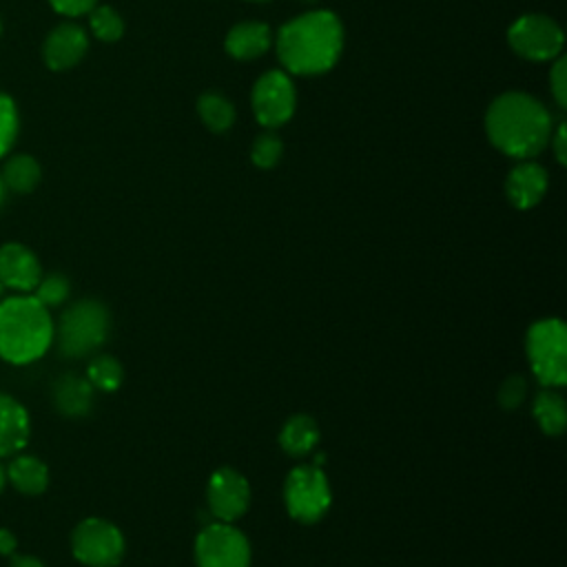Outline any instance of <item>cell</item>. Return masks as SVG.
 I'll list each match as a JSON object with an SVG mask.
<instances>
[{"mask_svg":"<svg viewBox=\"0 0 567 567\" xmlns=\"http://www.w3.org/2000/svg\"><path fill=\"white\" fill-rule=\"evenodd\" d=\"M272 42V33L270 27L264 22H255V20H246L235 24L228 33H226V53L235 60H255L259 55H264L268 51Z\"/></svg>","mask_w":567,"mask_h":567,"instance_id":"obj_17","label":"cell"},{"mask_svg":"<svg viewBox=\"0 0 567 567\" xmlns=\"http://www.w3.org/2000/svg\"><path fill=\"white\" fill-rule=\"evenodd\" d=\"M321 430L310 414H292L279 430V445L290 456H303L319 445Z\"/></svg>","mask_w":567,"mask_h":567,"instance_id":"obj_19","label":"cell"},{"mask_svg":"<svg viewBox=\"0 0 567 567\" xmlns=\"http://www.w3.org/2000/svg\"><path fill=\"white\" fill-rule=\"evenodd\" d=\"M9 558H11L9 567H44V563L31 554H13Z\"/></svg>","mask_w":567,"mask_h":567,"instance_id":"obj_33","label":"cell"},{"mask_svg":"<svg viewBox=\"0 0 567 567\" xmlns=\"http://www.w3.org/2000/svg\"><path fill=\"white\" fill-rule=\"evenodd\" d=\"M299 2H306V4H315V2H319V0H299Z\"/></svg>","mask_w":567,"mask_h":567,"instance_id":"obj_36","label":"cell"},{"mask_svg":"<svg viewBox=\"0 0 567 567\" xmlns=\"http://www.w3.org/2000/svg\"><path fill=\"white\" fill-rule=\"evenodd\" d=\"M525 354L538 383L545 388L567 383V328L560 319L534 321L525 334Z\"/></svg>","mask_w":567,"mask_h":567,"instance_id":"obj_5","label":"cell"},{"mask_svg":"<svg viewBox=\"0 0 567 567\" xmlns=\"http://www.w3.org/2000/svg\"><path fill=\"white\" fill-rule=\"evenodd\" d=\"M89 49V38L84 29L75 22H62L58 24L49 38L44 40V62L53 71H64L75 66Z\"/></svg>","mask_w":567,"mask_h":567,"instance_id":"obj_13","label":"cell"},{"mask_svg":"<svg viewBox=\"0 0 567 567\" xmlns=\"http://www.w3.org/2000/svg\"><path fill=\"white\" fill-rule=\"evenodd\" d=\"M4 193H7V188H4V182H2V177H0V206H2V202H4Z\"/></svg>","mask_w":567,"mask_h":567,"instance_id":"obj_35","label":"cell"},{"mask_svg":"<svg viewBox=\"0 0 567 567\" xmlns=\"http://www.w3.org/2000/svg\"><path fill=\"white\" fill-rule=\"evenodd\" d=\"M71 551L86 567H117L124 558L126 540L115 523L89 516L73 527Z\"/></svg>","mask_w":567,"mask_h":567,"instance_id":"obj_7","label":"cell"},{"mask_svg":"<svg viewBox=\"0 0 567 567\" xmlns=\"http://www.w3.org/2000/svg\"><path fill=\"white\" fill-rule=\"evenodd\" d=\"M197 113L204 126L213 133H224L235 124V106L217 91H206L197 100Z\"/></svg>","mask_w":567,"mask_h":567,"instance_id":"obj_21","label":"cell"},{"mask_svg":"<svg viewBox=\"0 0 567 567\" xmlns=\"http://www.w3.org/2000/svg\"><path fill=\"white\" fill-rule=\"evenodd\" d=\"M55 323L47 306L33 295L20 292L0 299V359L27 365L44 357L53 346Z\"/></svg>","mask_w":567,"mask_h":567,"instance_id":"obj_3","label":"cell"},{"mask_svg":"<svg viewBox=\"0 0 567 567\" xmlns=\"http://www.w3.org/2000/svg\"><path fill=\"white\" fill-rule=\"evenodd\" d=\"M42 277L35 252L18 241L0 246V284L16 292H33Z\"/></svg>","mask_w":567,"mask_h":567,"instance_id":"obj_12","label":"cell"},{"mask_svg":"<svg viewBox=\"0 0 567 567\" xmlns=\"http://www.w3.org/2000/svg\"><path fill=\"white\" fill-rule=\"evenodd\" d=\"M111 312L97 299H80L62 315L53 332L58 350L66 359H82L93 354L109 337Z\"/></svg>","mask_w":567,"mask_h":567,"instance_id":"obj_4","label":"cell"},{"mask_svg":"<svg viewBox=\"0 0 567 567\" xmlns=\"http://www.w3.org/2000/svg\"><path fill=\"white\" fill-rule=\"evenodd\" d=\"M525 396H527V381H525L520 374L507 377V379L501 383L498 394H496L501 408H505V410L518 408V405L525 401Z\"/></svg>","mask_w":567,"mask_h":567,"instance_id":"obj_28","label":"cell"},{"mask_svg":"<svg viewBox=\"0 0 567 567\" xmlns=\"http://www.w3.org/2000/svg\"><path fill=\"white\" fill-rule=\"evenodd\" d=\"M7 470V481L16 492L38 496L49 487V467L33 454H13Z\"/></svg>","mask_w":567,"mask_h":567,"instance_id":"obj_18","label":"cell"},{"mask_svg":"<svg viewBox=\"0 0 567 567\" xmlns=\"http://www.w3.org/2000/svg\"><path fill=\"white\" fill-rule=\"evenodd\" d=\"M0 31H2V24H0Z\"/></svg>","mask_w":567,"mask_h":567,"instance_id":"obj_39","label":"cell"},{"mask_svg":"<svg viewBox=\"0 0 567 567\" xmlns=\"http://www.w3.org/2000/svg\"><path fill=\"white\" fill-rule=\"evenodd\" d=\"M18 135V109L13 100L0 93V157L9 153Z\"/></svg>","mask_w":567,"mask_h":567,"instance_id":"obj_26","label":"cell"},{"mask_svg":"<svg viewBox=\"0 0 567 567\" xmlns=\"http://www.w3.org/2000/svg\"><path fill=\"white\" fill-rule=\"evenodd\" d=\"M2 297H4V286L0 284V299H2Z\"/></svg>","mask_w":567,"mask_h":567,"instance_id":"obj_37","label":"cell"},{"mask_svg":"<svg viewBox=\"0 0 567 567\" xmlns=\"http://www.w3.org/2000/svg\"><path fill=\"white\" fill-rule=\"evenodd\" d=\"M250 102L257 122L264 128H277L292 117L297 95L290 78L284 71H268L255 82Z\"/></svg>","mask_w":567,"mask_h":567,"instance_id":"obj_10","label":"cell"},{"mask_svg":"<svg viewBox=\"0 0 567 567\" xmlns=\"http://www.w3.org/2000/svg\"><path fill=\"white\" fill-rule=\"evenodd\" d=\"M343 49V27L332 11L319 9L286 22L277 33V55L286 71L319 75L330 71Z\"/></svg>","mask_w":567,"mask_h":567,"instance_id":"obj_2","label":"cell"},{"mask_svg":"<svg viewBox=\"0 0 567 567\" xmlns=\"http://www.w3.org/2000/svg\"><path fill=\"white\" fill-rule=\"evenodd\" d=\"M93 396H95V390L89 383V379L73 374V372L58 377L53 383V390H51L55 410L69 419L86 416L93 408Z\"/></svg>","mask_w":567,"mask_h":567,"instance_id":"obj_16","label":"cell"},{"mask_svg":"<svg viewBox=\"0 0 567 567\" xmlns=\"http://www.w3.org/2000/svg\"><path fill=\"white\" fill-rule=\"evenodd\" d=\"M51 7L62 13V16H82V13H89L97 0H49Z\"/></svg>","mask_w":567,"mask_h":567,"instance_id":"obj_30","label":"cell"},{"mask_svg":"<svg viewBox=\"0 0 567 567\" xmlns=\"http://www.w3.org/2000/svg\"><path fill=\"white\" fill-rule=\"evenodd\" d=\"M565 35L563 29L540 13H525L507 29L509 49L532 62H547L558 58Z\"/></svg>","mask_w":567,"mask_h":567,"instance_id":"obj_9","label":"cell"},{"mask_svg":"<svg viewBox=\"0 0 567 567\" xmlns=\"http://www.w3.org/2000/svg\"><path fill=\"white\" fill-rule=\"evenodd\" d=\"M18 549V538L11 529L0 527V556H13Z\"/></svg>","mask_w":567,"mask_h":567,"instance_id":"obj_32","label":"cell"},{"mask_svg":"<svg viewBox=\"0 0 567 567\" xmlns=\"http://www.w3.org/2000/svg\"><path fill=\"white\" fill-rule=\"evenodd\" d=\"M89 13H91V18H89L91 31L97 40L115 42V40L122 38L124 22H122V16L113 7H106V4L93 7Z\"/></svg>","mask_w":567,"mask_h":567,"instance_id":"obj_24","label":"cell"},{"mask_svg":"<svg viewBox=\"0 0 567 567\" xmlns=\"http://www.w3.org/2000/svg\"><path fill=\"white\" fill-rule=\"evenodd\" d=\"M31 434L27 408L11 394L0 392V458L24 450Z\"/></svg>","mask_w":567,"mask_h":567,"instance_id":"obj_15","label":"cell"},{"mask_svg":"<svg viewBox=\"0 0 567 567\" xmlns=\"http://www.w3.org/2000/svg\"><path fill=\"white\" fill-rule=\"evenodd\" d=\"M206 505L215 520L235 523L250 507V483L235 467H219L206 483Z\"/></svg>","mask_w":567,"mask_h":567,"instance_id":"obj_11","label":"cell"},{"mask_svg":"<svg viewBox=\"0 0 567 567\" xmlns=\"http://www.w3.org/2000/svg\"><path fill=\"white\" fill-rule=\"evenodd\" d=\"M281 140L275 133H264L255 140L250 148V159L257 168H272L281 157Z\"/></svg>","mask_w":567,"mask_h":567,"instance_id":"obj_27","label":"cell"},{"mask_svg":"<svg viewBox=\"0 0 567 567\" xmlns=\"http://www.w3.org/2000/svg\"><path fill=\"white\" fill-rule=\"evenodd\" d=\"M284 503L288 514L303 525L321 520L332 503L330 483L319 465H297L284 483Z\"/></svg>","mask_w":567,"mask_h":567,"instance_id":"obj_6","label":"cell"},{"mask_svg":"<svg viewBox=\"0 0 567 567\" xmlns=\"http://www.w3.org/2000/svg\"><path fill=\"white\" fill-rule=\"evenodd\" d=\"M532 414L538 423V427L547 434V436H558L563 434L565 425H567V405L565 399L554 390V388H545L534 396L532 403Z\"/></svg>","mask_w":567,"mask_h":567,"instance_id":"obj_20","label":"cell"},{"mask_svg":"<svg viewBox=\"0 0 567 567\" xmlns=\"http://www.w3.org/2000/svg\"><path fill=\"white\" fill-rule=\"evenodd\" d=\"M547 173L540 164L523 159L516 164L505 179V195L514 208H534L547 193Z\"/></svg>","mask_w":567,"mask_h":567,"instance_id":"obj_14","label":"cell"},{"mask_svg":"<svg viewBox=\"0 0 567 567\" xmlns=\"http://www.w3.org/2000/svg\"><path fill=\"white\" fill-rule=\"evenodd\" d=\"M485 131L501 153L532 159L549 144L551 115L536 97L523 91H507L489 104Z\"/></svg>","mask_w":567,"mask_h":567,"instance_id":"obj_1","label":"cell"},{"mask_svg":"<svg viewBox=\"0 0 567 567\" xmlns=\"http://www.w3.org/2000/svg\"><path fill=\"white\" fill-rule=\"evenodd\" d=\"M549 142H551V148H554L556 162H558V164H565V162H567V137H565V124H558V126H556V131L549 135Z\"/></svg>","mask_w":567,"mask_h":567,"instance_id":"obj_31","label":"cell"},{"mask_svg":"<svg viewBox=\"0 0 567 567\" xmlns=\"http://www.w3.org/2000/svg\"><path fill=\"white\" fill-rule=\"evenodd\" d=\"M86 379L93 385V390L102 392H115L122 385L124 370L122 363L111 354H97L91 359L86 368Z\"/></svg>","mask_w":567,"mask_h":567,"instance_id":"obj_23","label":"cell"},{"mask_svg":"<svg viewBox=\"0 0 567 567\" xmlns=\"http://www.w3.org/2000/svg\"><path fill=\"white\" fill-rule=\"evenodd\" d=\"M71 292V281L62 275V272H49V275H42L38 286L33 288V297L47 306V308H55L60 303L66 301Z\"/></svg>","mask_w":567,"mask_h":567,"instance_id":"obj_25","label":"cell"},{"mask_svg":"<svg viewBox=\"0 0 567 567\" xmlns=\"http://www.w3.org/2000/svg\"><path fill=\"white\" fill-rule=\"evenodd\" d=\"M40 164L31 155H16L2 168L4 188L13 193H31L40 182Z\"/></svg>","mask_w":567,"mask_h":567,"instance_id":"obj_22","label":"cell"},{"mask_svg":"<svg viewBox=\"0 0 567 567\" xmlns=\"http://www.w3.org/2000/svg\"><path fill=\"white\" fill-rule=\"evenodd\" d=\"M197 567H250V543L233 523L210 520L195 538Z\"/></svg>","mask_w":567,"mask_h":567,"instance_id":"obj_8","label":"cell"},{"mask_svg":"<svg viewBox=\"0 0 567 567\" xmlns=\"http://www.w3.org/2000/svg\"><path fill=\"white\" fill-rule=\"evenodd\" d=\"M252 2H270V0H252Z\"/></svg>","mask_w":567,"mask_h":567,"instance_id":"obj_38","label":"cell"},{"mask_svg":"<svg viewBox=\"0 0 567 567\" xmlns=\"http://www.w3.org/2000/svg\"><path fill=\"white\" fill-rule=\"evenodd\" d=\"M4 485H7V470H4V465L0 463V492L4 489Z\"/></svg>","mask_w":567,"mask_h":567,"instance_id":"obj_34","label":"cell"},{"mask_svg":"<svg viewBox=\"0 0 567 567\" xmlns=\"http://www.w3.org/2000/svg\"><path fill=\"white\" fill-rule=\"evenodd\" d=\"M549 86L551 95L558 104V109L567 106V62L565 58H558L549 71Z\"/></svg>","mask_w":567,"mask_h":567,"instance_id":"obj_29","label":"cell"}]
</instances>
